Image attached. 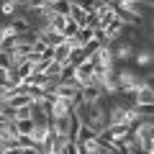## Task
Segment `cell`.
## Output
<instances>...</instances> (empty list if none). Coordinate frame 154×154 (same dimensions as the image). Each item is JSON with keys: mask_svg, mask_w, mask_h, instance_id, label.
Segmentation results:
<instances>
[{"mask_svg": "<svg viewBox=\"0 0 154 154\" xmlns=\"http://www.w3.org/2000/svg\"><path fill=\"white\" fill-rule=\"evenodd\" d=\"M0 69H5V72L13 69V54H8V51H0Z\"/></svg>", "mask_w": 154, "mask_h": 154, "instance_id": "cell-7", "label": "cell"}, {"mask_svg": "<svg viewBox=\"0 0 154 154\" xmlns=\"http://www.w3.org/2000/svg\"><path fill=\"white\" fill-rule=\"evenodd\" d=\"M3 154H18V149H8V152H3Z\"/></svg>", "mask_w": 154, "mask_h": 154, "instance_id": "cell-8", "label": "cell"}, {"mask_svg": "<svg viewBox=\"0 0 154 154\" xmlns=\"http://www.w3.org/2000/svg\"><path fill=\"white\" fill-rule=\"evenodd\" d=\"M90 139H95V134L90 131L88 126H80V131H77V136H75V144L80 146V144H88Z\"/></svg>", "mask_w": 154, "mask_h": 154, "instance_id": "cell-5", "label": "cell"}, {"mask_svg": "<svg viewBox=\"0 0 154 154\" xmlns=\"http://www.w3.org/2000/svg\"><path fill=\"white\" fill-rule=\"evenodd\" d=\"M88 62V57L82 54V49H72L69 57H67V67H72V69H77L80 64H85Z\"/></svg>", "mask_w": 154, "mask_h": 154, "instance_id": "cell-3", "label": "cell"}, {"mask_svg": "<svg viewBox=\"0 0 154 154\" xmlns=\"http://www.w3.org/2000/svg\"><path fill=\"white\" fill-rule=\"evenodd\" d=\"M152 49H149V46H136V49H134V57H131V62H128V67H134V69H149V67H152Z\"/></svg>", "mask_w": 154, "mask_h": 154, "instance_id": "cell-1", "label": "cell"}, {"mask_svg": "<svg viewBox=\"0 0 154 154\" xmlns=\"http://www.w3.org/2000/svg\"><path fill=\"white\" fill-rule=\"evenodd\" d=\"M69 51H72V46L67 44V41H64V44H59V46L54 49V62H57V64H67V57H69Z\"/></svg>", "mask_w": 154, "mask_h": 154, "instance_id": "cell-4", "label": "cell"}, {"mask_svg": "<svg viewBox=\"0 0 154 154\" xmlns=\"http://www.w3.org/2000/svg\"><path fill=\"white\" fill-rule=\"evenodd\" d=\"M152 103H154V88H152V82L141 85V88L131 95V105H152Z\"/></svg>", "mask_w": 154, "mask_h": 154, "instance_id": "cell-2", "label": "cell"}, {"mask_svg": "<svg viewBox=\"0 0 154 154\" xmlns=\"http://www.w3.org/2000/svg\"><path fill=\"white\" fill-rule=\"evenodd\" d=\"M16 121H33V105L18 108V110H16Z\"/></svg>", "mask_w": 154, "mask_h": 154, "instance_id": "cell-6", "label": "cell"}]
</instances>
